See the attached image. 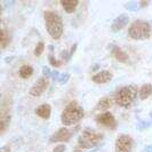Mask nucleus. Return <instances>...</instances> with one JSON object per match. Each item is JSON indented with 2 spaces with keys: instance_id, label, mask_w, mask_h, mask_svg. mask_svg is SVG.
<instances>
[{
  "instance_id": "4468645a",
  "label": "nucleus",
  "mask_w": 152,
  "mask_h": 152,
  "mask_svg": "<svg viewBox=\"0 0 152 152\" xmlns=\"http://www.w3.org/2000/svg\"><path fill=\"white\" fill-rule=\"evenodd\" d=\"M50 112H52V107L49 104H42L36 110L37 115H39L42 119H48L50 117Z\"/></svg>"
},
{
  "instance_id": "7ed1b4c3",
  "label": "nucleus",
  "mask_w": 152,
  "mask_h": 152,
  "mask_svg": "<svg viewBox=\"0 0 152 152\" xmlns=\"http://www.w3.org/2000/svg\"><path fill=\"white\" fill-rule=\"evenodd\" d=\"M137 95V87L134 85L125 86L120 88L114 95L115 103L121 107H129L135 101Z\"/></svg>"
},
{
  "instance_id": "ddd939ff",
  "label": "nucleus",
  "mask_w": 152,
  "mask_h": 152,
  "mask_svg": "<svg viewBox=\"0 0 152 152\" xmlns=\"http://www.w3.org/2000/svg\"><path fill=\"white\" fill-rule=\"evenodd\" d=\"M112 55L114 56L115 60H118L119 62H122V63H127V62L129 61L128 55L125 53L121 48H119L117 46L113 47V49H112Z\"/></svg>"
},
{
  "instance_id": "f3484780",
  "label": "nucleus",
  "mask_w": 152,
  "mask_h": 152,
  "mask_svg": "<svg viewBox=\"0 0 152 152\" xmlns=\"http://www.w3.org/2000/svg\"><path fill=\"white\" fill-rule=\"evenodd\" d=\"M111 107H112V99H110V97H103V99H99L96 109H97V110H101V111H104V110L110 109Z\"/></svg>"
},
{
  "instance_id": "423d86ee",
  "label": "nucleus",
  "mask_w": 152,
  "mask_h": 152,
  "mask_svg": "<svg viewBox=\"0 0 152 152\" xmlns=\"http://www.w3.org/2000/svg\"><path fill=\"white\" fill-rule=\"evenodd\" d=\"M10 109H12V101L4 96L0 107V134H4L7 129L10 122Z\"/></svg>"
},
{
  "instance_id": "c756f323",
  "label": "nucleus",
  "mask_w": 152,
  "mask_h": 152,
  "mask_svg": "<svg viewBox=\"0 0 152 152\" xmlns=\"http://www.w3.org/2000/svg\"><path fill=\"white\" fill-rule=\"evenodd\" d=\"M146 5H148V2H145V1L141 2V6H146Z\"/></svg>"
},
{
  "instance_id": "f257e3e1",
  "label": "nucleus",
  "mask_w": 152,
  "mask_h": 152,
  "mask_svg": "<svg viewBox=\"0 0 152 152\" xmlns=\"http://www.w3.org/2000/svg\"><path fill=\"white\" fill-rule=\"evenodd\" d=\"M85 115L84 109L80 107L77 102H71L66 105L64 111L62 112L61 121L64 126H72L79 122Z\"/></svg>"
},
{
  "instance_id": "1a4fd4ad",
  "label": "nucleus",
  "mask_w": 152,
  "mask_h": 152,
  "mask_svg": "<svg viewBox=\"0 0 152 152\" xmlns=\"http://www.w3.org/2000/svg\"><path fill=\"white\" fill-rule=\"evenodd\" d=\"M96 121L99 122V125L107 127V128H111V129H114L115 126H117V122H115L113 114L110 113V112H104L102 114H99L96 117Z\"/></svg>"
},
{
  "instance_id": "b1692460",
  "label": "nucleus",
  "mask_w": 152,
  "mask_h": 152,
  "mask_svg": "<svg viewBox=\"0 0 152 152\" xmlns=\"http://www.w3.org/2000/svg\"><path fill=\"white\" fill-rule=\"evenodd\" d=\"M150 126H151V122L150 121H143V120H141L140 125H138V129L143 130L145 128H148V127H150Z\"/></svg>"
},
{
  "instance_id": "2f4dec72",
  "label": "nucleus",
  "mask_w": 152,
  "mask_h": 152,
  "mask_svg": "<svg viewBox=\"0 0 152 152\" xmlns=\"http://www.w3.org/2000/svg\"><path fill=\"white\" fill-rule=\"evenodd\" d=\"M150 115H151V118H152V112H151V114H150Z\"/></svg>"
},
{
  "instance_id": "dca6fc26",
  "label": "nucleus",
  "mask_w": 152,
  "mask_h": 152,
  "mask_svg": "<svg viewBox=\"0 0 152 152\" xmlns=\"http://www.w3.org/2000/svg\"><path fill=\"white\" fill-rule=\"evenodd\" d=\"M138 93H140L141 99H146L148 97H150L152 95V85H150V84L143 85V86L141 87V89H140Z\"/></svg>"
},
{
  "instance_id": "4be33fe9",
  "label": "nucleus",
  "mask_w": 152,
  "mask_h": 152,
  "mask_svg": "<svg viewBox=\"0 0 152 152\" xmlns=\"http://www.w3.org/2000/svg\"><path fill=\"white\" fill-rule=\"evenodd\" d=\"M126 8L128 10H137L138 9V4L135 1H129V2L126 4Z\"/></svg>"
},
{
  "instance_id": "412c9836",
  "label": "nucleus",
  "mask_w": 152,
  "mask_h": 152,
  "mask_svg": "<svg viewBox=\"0 0 152 152\" xmlns=\"http://www.w3.org/2000/svg\"><path fill=\"white\" fill-rule=\"evenodd\" d=\"M44 49H45V45H44V42L42 41H40L37 47H36V49H34V55L36 56H40L42 52H44Z\"/></svg>"
},
{
  "instance_id": "9d476101",
  "label": "nucleus",
  "mask_w": 152,
  "mask_h": 152,
  "mask_svg": "<svg viewBox=\"0 0 152 152\" xmlns=\"http://www.w3.org/2000/svg\"><path fill=\"white\" fill-rule=\"evenodd\" d=\"M129 22V17L127 14H121L119 15L117 18H114L113 23L111 25V30L113 32H119L120 30H122Z\"/></svg>"
},
{
  "instance_id": "f8f14e48",
  "label": "nucleus",
  "mask_w": 152,
  "mask_h": 152,
  "mask_svg": "<svg viewBox=\"0 0 152 152\" xmlns=\"http://www.w3.org/2000/svg\"><path fill=\"white\" fill-rule=\"evenodd\" d=\"M112 77L113 76L110 71L104 70V71H99L95 76H93V81L96 84H107L112 79Z\"/></svg>"
},
{
  "instance_id": "a211bd4d",
  "label": "nucleus",
  "mask_w": 152,
  "mask_h": 152,
  "mask_svg": "<svg viewBox=\"0 0 152 152\" xmlns=\"http://www.w3.org/2000/svg\"><path fill=\"white\" fill-rule=\"evenodd\" d=\"M32 73H33V69H32V66H30V65H23V66H21V69H20V76H21V78H23V79H28V78H30L31 76H32Z\"/></svg>"
},
{
  "instance_id": "5701e85b",
  "label": "nucleus",
  "mask_w": 152,
  "mask_h": 152,
  "mask_svg": "<svg viewBox=\"0 0 152 152\" xmlns=\"http://www.w3.org/2000/svg\"><path fill=\"white\" fill-rule=\"evenodd\" d=\"M69 79H70V75L69 73H63L62 76H60V79H58V81H60V84H66L69 81Z\"/></svg>"
},
{
  "instance_id": "6ab92c4d",
  "label": "nucleus",
  "mask_w": 152,
  "mask_h": 152,
  "mask_svg": "<svg viewBox=\"0 0 152 152\" xmlns=\"http://www.w3.org/2000/svg\"><path fill=\"white\" fill-rule=\"evenodd\" d=\"M0 40H1V48H2V49H5V48L7 47L8 44H9V41H10V38H9V36H8L7 31L5 30V29H1Z\"/></svg>"
},
{
  "instance_id": "393cba45",
  "label": "nucleus",
  "mask_w": 152,
  "mask_h": 152,
  "mask_svg": "<svg viewBox=\"0 0 152 152\" xmlns=\"http://www.w3.org/2000/svg\"><path fill=\"white\" fill-rule=\"evenodd\" d=\"M42 73H44V76H45L46 78H48V77H50V75H52V71L49 70L48 66H44V68H42Z\"/></svg>"
},
{
  "instance_id": "aec40b11",
  "label": "nucleus",
  "mask_w": 152,
  "mask_h": 152,
  "mask_svg": "<svg viewBox=\"0 0 152 152\" xmlns=\"http://www.w3.org/2000/svg\"><path fill=\"white\" fill-rule=\"evenodd\" d=\"M49 50H50V54H49V56H48V60H49V63L53 65V66H60L62 64V61H57L55 57H54L53 55V45H49Z\"/></svg>"
},
{
  "instance_id": "7c9ffc66",
  "label": "nucleus",
  "mask_w": 152,
  "mask_h": 152,
  "mask_svg": "<svg viewBox=\"0 0 152 152\" xmlns=\"http://www.w3.org/2000/svg\"><path fill=\"white\" fill-rule=\"evenodd\" d=\"M99 151V148H96V149H94V150H91V152H97Z\"/></svg>"
},
{
  "instance_id": "cd10ccee",
  "label": "nucleus",
  "mask_w": 152,
  "mask_h": 152,
  "mask_svg": "<svg viewBox=\"0 0 152 152\" xmlns=\"http://www.w3.org/2000/svg\"><path fill=\"white\" fill-rule=\"evenodd\" d=\"M0 152H10V148H9L8 145H5V146H2V148H1Z\"/></svg>"
},
{
  "instance_id": "6e6552de",
  "label": "nucleus",
  "mask_w": 152,
  "mask_h": 152,
  "mask_svg": "<svg viewBox=\"0 0 152 152\" xmlns=\"http://www.w3.org/2000/svg\"><path fill=\"white\" fill-rule=\"evenodd\" d=\"M47 87H48V79L46 77H41L38 79V81L31 87L30 95L38 97V96L44 94V91L47 89Z\"/></svg>"
},
{
  "instance_id": "9b49d317",
  "label": "nucleus",
  "mask_w": 152,
  "mask_h": 152,
  "mask_svg": "<svg viewBox=\"0 0 152 152\" xmlns=\"http://www.w3.org/2000/svg\"><path fill=\"white\" fill-rule=\"evenodd\" d=\"M70 138H71V132L68 128H61L50 137L49 141L52 143H55V142H68V141H70Z\"/></svg>"
},
{
  "instance_id": "0eeeda50",
  "label": "nucleus",
  "mask_w": 152,
  "mask_h": 152,
  "mask_svg": "<svg viewBox=\"0 0 152 152\" xmlns=\"http://www.w3.org/2000/svg\"><path fill=\"white\" fill-rule=\"evenodd\" d=\"M133 140L128 135H120L115 141V152H132Z\"/></svg>"
},
{
  "instance_id": "2eb2a0df",
  "label": "nucleus",
  "mask_w": 152,
  "mask_h": 152,
  "mask_svg": "<svg viewBox=\"0 0 152 152\" xmlns=\"http://www.w3.org/2000/svg\"><path fill=\"white\" fill-rule=\"evenodd\" d=\"M61 5L64 7V9H65V12L66 13H73L75 10H76L77 6L79 5V1H77V0H63V1H61Z\"/></svg>"
},
{
  "instance_id": "bb28decb",
  "label": "nucleus",
  "mask_w": 152,
  "mask_h": 152,
  "mask_svg": "<svg viewBox=\"0 0 152 152\" xmlns=\"http://www.w3.org/2000/svg\"><path fill=\"white\" fill-rule=\"evenodd\" d=\"M50 77H52L53 80H58V79H60V72H58V71H52Z\"/></svg>"
},
{
  "instance_id": "c85d7f7f",
  "label": "nucleus",
  "mask_w": 152,
  "mask_h": 152,
  "mask_svg": "<svg viewBox=\"0 0 152 152\" xmlns=\"http://www.w3.org/2000/svg\"><path fill=\"white\" fill-rule=\"evenodd\" d=\"M145 152H152V144L151 145H148L146 148L144 149Z\"/></svg>"
},
{
  "instance_id": "a878e982",
  "label": "nucleus",
  "mask_w": 152,
  "mask_h": 152,
  "mask_svg": "<svg viewBox=\"0 0 152 152\" xmlns=\"http://www.w3.org/2000/svg\"><path fill=\"white\" fill-rule=\"evenodd\" d=\"M65 145H63V144H61V145H57V146H55V149H54V151L53 152H64L65 151Z\"/></svg>"
},
{
  "instance_id": "39448f33",
  "label": "nucleus",
  "mask_w": 152,
  "mask_h": 152,
  "mask_svg": "<svg viewBox=\"0 0 152 152\" xmlns=\"http://www.w3.org/2000/svg\"><path fill=\"white\" fill-rule=\"evenodd\" d=\"M129 37L135 40H143L150 37L151 28L150 24L145 21H135L129 28Z\"/></svg>"
},
{
  "instance_id": "20e7f679",
  "label": "nucleus",
  "mask_w": 152,
  "mask_h": 152,
  "mask_svg": "<svg viewBox=\"0 0 152 152\" xmlns=\"http://www.w3.org/2000/svg\"><path fill=\"white\" fill-rule=\"evenodd\" d=\"M103 135L101 133H97L93 129H85L83 132V134L79 136L78 140V148H80L81 150L83 149H91L94 148L95 145H97L102 141Z\"/></svg>"
},
{
  "instance_id": "f03ea898",
  "label": "nucleus",
  "mask_w": 152,
  "mask_h": 152,
  "mask_svg": "<svg viewBox=\"0 0 152 152\" xmlns=\"http://www.w3.org/2000/svg\"><path fill=\"white\" fill-rule=\"evenodd\" d=\"M44 17H45L46 28L50 37L53 39L61 38L63 34V21L61 16L54 12H45Z\"/></svg>"
}]
</instances>
